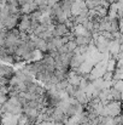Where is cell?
Returning <instances> with one entry per match:
<instances>
[{"label":"cell","mask_w":123,"mask_h":125,"mask_svg":"<svg viewBox=\"0 0 123 125\" xmlns=\"http://www.w3.org/2000/svg\"><path fill=\"white\" fill-rule=\"evenodd\" d=\"M106 108V115L107 117H111V118H116L121 114L122 112V106H121V102L120 101H112L110 103H107L105 106Z\"/></svg>","instance_id":"obj_1"},{"label":"cell","mask_w":123,"mask_h":125,"mask_svg":"<svg viewBox=\"0 0 123 125\" xmlns=\"http://www.w3.org/2000/svg\"><path fill=\"white\" fill-rule=\"evenodd\" d=\"M53 125H65L63 122H57V123H53Z\"/></svg>","instance_id":"obj_4"},{"label":"cell","mask_w":123,"mask_h":125,"mask_svg":"<svg viewBox=\"0 0 123 125\" xmlns=\"http://www.w3.org/2000/svg\"><path fill=\"white\" fill-rule=\"evenodd\" d=\"M118 24H120V32L123 34V18L118 20Z\"/></svg>","instance_id":"obj_3"},{"label":"cell","mask_w":123,"mask_h":125,"mask_svg":"<svg viewBox=\"0 0 123 125\" xmlns=\"http://www.w3.org/2000/svg\"><path fill=\"white\" fill-rule=\"evenodd\" d=\"M69 34H70L69 33V28L65 26V23H58V24H56L54 31H53V35L54 37L63 38V37H66Z\"/></svg>","instance_id":"obj_2"}]
</instances>
